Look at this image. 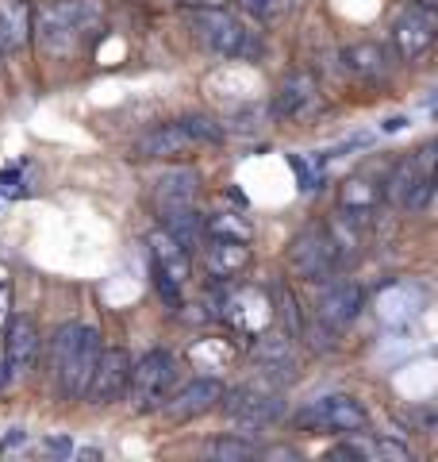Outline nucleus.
I'll list each match as a JSON object with an SVG mask.
<instances>
[{"mask_svg": "<svg viewBox=\"0 0 438 462\" xmlns=\"http://www.w3.org/2000/svg\"><path fill=\"white\" fill-rule=\"evenodd\" d=\"M100 351H105V339L93 324L66 320L50 331V339L42 343V363H47V378L58 401H85Z\"/></svg>", "mask_w": 438, "mask_h": 462, "instance_id": "1", "label": "nucleus"}, {"mask_svg": "<svg viewBox=\"0 0 438 462\" xmlns=\"http://www.w3.org/2000/svg\"><path fill=\"white\" fill-rule=\"evenodd\" d=\"M100 23H105V0H42L35 8V39L58 54H69Z\"/></svg>", "mask_w": 438, "mask_h": 462, "instance_id": "2", "label": "nucleus"}, {"mask_svg": "<svg viewBox=\"0 0 438 462\" xmlns=\"http://www.w3.org/2000/svg\"><path fill=\"white\" fill-rule=\"evenodd\" d=\"M181 378V363L178 355L166 351V346H154L146 351L135 366H131V385H127V409L135 416H154L162 412V404L169 401V393L178 389Z\"/></svg>", "mask_w": 438, "mask_h": 462, "instance_id": "3", "label": "nucleus"}, {"mask_svg": "<svg viewBox=\"0 0 438 462\" xmlns=\"http://www.w3.org/2000/svg\"><path fill=\"white\" fill-rule=\"evenodd\" d=\"M285 263H288V273L292 278H300V282H327L334 278V273H342V254L339 247H334V239H331V231L327 224H312V227H304L292 236L288 243V254H285Z\"/></svg>", "mask_w": 438, "mask_h": 462, "instance_id": "4", "label": "nucleus"}, {"mask_svg": "<svg viewBox=\"0 0 438 462\" xmlns=\"http://www.w3.org/2000/svg\"><path fill=\"white\" fill-rule=\"evenodd\" d=\"M292 424L300 431H331V436H361L370 428V416L365 409L346 397V393H334V397H324V401H312L308 409H300L292 416Z\"/></svg>", "mask_w": 438, "mask_h": 462, "instance_id": "5", "label": "nucleus"}, {"mask_svg": "<svg viewBox=\"0 0 438 462\" xmlns=\"http://www.w3.org/2000/svg\"><path fill=\"white\" fill-rule=\"evenodd\" d=\"M219 412H224L231 424L254 431V428H269V424L281 420L285 401H281V393H273V389L235 385V389H227L224 393V401H219Z\"/></svg>", "mask_w": 438, "mask_h": 462, "instance_id": "6", "label": "nucleus"}, {"mask_svg": "<svg viewBox=\"0 0 438 462\" xmlns=\"http://www.w3.org/2000/svg\"><path fill=\"white\" fill-rule=\"evenodd\" d=\"M0 343H5V358H8V370L12 378L23 382L32 378L39 358H42V331H39V320L32 312H12L5 331H0Z\"/></svg>", "mask_w": 438, "mask_h": 462, "instance_id": "7", "label": "nucleus"}, {"mask_svg": "<svg viewBox=\"0 0 438 462\" xmlns=\"http://www.w3.org/2000/svg\"><path fill=\"white\" fill-rule=\"evenodd\" d=\"M324 112V89L312 69H292L273 97V116L281 124H308Z\"/></svg>", "mask_w": 438, "mask_h": 462, "instance_id": "8", "label": "nucleus"}, {"mask_svg": "<svg viewBox=\"0 0 438 462\" xmlns=\"http://www.w3.org/2000/svg\"><path fill=\"white\" fill-rule=\"evenodd\" d=\"M438 42V20L431 16V8L407 5L397 20H392V47H397V58L407 66H419L423 58L434 51Z\"/></svg>", "mask_w": 438, "mask_h": 462, "instance_id": "9", "label": "nucleus"}, {"mask_svg": "<svg viewBox=\"0 0 438 462\" xmlns=\"http://www.w3.org/2000/svg\"><path fill=\"white\" fill-rule=\"evenodd\" d=\"M224 393H227V385L219 378H193V382L173 389L158 416H162L166 424H193L200 416H208L212 409H219Z\"/></svg>", "mask_w": 438, "mask_h": 462, "instance_id": "10", "label": "nucleus"}, {"mask_svg": "<svg viewBox=\"0 0 438 462\" xmlns=\"http://www.w3.org/2000/svg\"><path fill=\"white\" fill-rule=\"evenodd\" d=\"M131 358L127 346H105L96 358V370H93V382H89V393H85V404H96V409H108V404L123 401L127 397V385H131Z\"/></svg>", "mask_w": 438, "mask_h": 462, "instance_id": "11", "label": "nucleus"}, {"mask_svg": "<svg viewBox=\"0 0 438 462\" xmlns=\"http://www.w3.org/2000/svg\"><path fill=\"white\" fill-rule=\"evenodd\" d=\"M365 309V289L358 282H350V278H327V282H319V293H315V316L319 320H327L331 328H350L361 316Z\"/></svg>", "mask_w": 438, "mask_h": 462, "instance_id": "12", "label": "nucleus"}, {"mask_svg": "<svg viewBox=\"0 0 438 462\" xmlns=\"http://www.w3.org/2000/svg\"><path fill=\"white\" fill-rule=\"evenodd\" d=\"M196 147L193 132L185 127V120H169V124H154L131 143V158L139 162H169V158H181Z\"/></svg>", "mask_w": 438, "mask_h": 462, "instance_id": "13", "label": "nucleus"}, {"mask_svg": "<svg viewBox=\"0 0 438 462\" xmlns=\"http://www.w3.org/2000/svg\"><path fill=\"white\" fill-rule=\"evenodd\" d=\"M431 197H434L431 193V181L419 173L415 151L404 154L400 162L388 170V178H385V200H388L392 208H400V212H419Z\"/></svg>", "mask_w": 438, "mask_h": 462, "instance_id": "14", "label": "nucleus"}, {"mask_svg": "<svg viewBox=\"0 0 438 462\" xmlns=\"http://www.w3.org/2000/svg\"><path fill=\"white\" fill-rule=\"evenodd\" d=\"M251 358L261 374H269L277 382H292L300 374L297 339H292L288 331H266V336H258L251 346Z\"/></svg>", "mask_w": 438, "mask_h": 462, "instance_id": "15", "label": "nucleus"}, {"mask_svg": "<svg viewBox=\"0 0 438 462\" xmlns=\"http://www.w3.org/2000/svg\"><path fill=\"white\" fill-rule=\"evenodd\" d=\"M342 58V69L350 78H358L365 85H388L392 78V54L388 47H381L377 39H358L339 54Z\"/></svg>", "mask_w": 438, "mask_h": 462, "instance_id": "16", "label": "nucleus"}, {"mask_svg": "<svg viewBox=\"0 0 438 462\" xmlns=\"http://www.w3.org/2000/svg\"><path fill=\"white\" fill-rule=\"evenodd\" d=\"M35 42V5L32 0H0V51L23 54Z\"/></svg>", "mask_w": 438, "mask_h": 462, "instance_id": "17", "label": "nucleus"}, {"mask_svg": "<svg viewBox=\"0 0 438 462\" xmlns=\"http://www.w3.org/2000/svg\"><path fill=\"white\" fill-rule=\"evenodd\" d=\"M200 197V170L196 166H169L166 173H158L154 181V212L196 205Z\"/></svg>", "mask_w": 438, "mask_h": 462, "instance_id": "18", "label": "nucleus"}, {"mask_svg": "<svg viewBox=\"0 0 438 462\" xmlns=\"http://www.w3.org/2000/svg\"><path fill=\"white\" fill-rule=\"evenodd\" d=\"M254 263L251 254V243H239V239H204V270L208 278L215 282H231Z\"/></svg>", "mask_w": 438, "mask_h": 462, "instance_id": "19", "label": "nucleus"}, {"mask_svg": "<svg viewBox=\"0 0 438 462\" xmlns=\"http://www.w3.org/2000/svg\"><path fill=\"white\" fill-rule=\"evenodd\" d=\"M146 243H151V263L162 266V270L169 273V278H178L181 285H185L188 278H193V251H188L185 243L173 239L162 224H158V227L151 231V239H146Z\"/></svg>", "mask_w": 438, "mask_h": 462, "instance_id": "20", "label": "nucleus"}, {"mask_svg": "<svg viewBox=\"0 0 438 462\" xmlns=\"http://www.w3.org/2000/svg\"><path fill=\"white\" fill-rule=\"evenodd\" d=\"M385 200V185H373L365 178H346L342 181V212L358 216V220L370 224V216L377 212V205Z\"/></svg>", "mask_w": 438, "mask_h": 462, "instance_id": "21", "label": "nucleus"}, {"mask_svg": "<svg viewBox=\"0 0 438 462\" xmlns=\"http://www.w3.org/2000/svg\"><path fill=\"white\" fill-rule=\"evenodd\" d=\"M208 236H212V239H239V243H251V239H254V227H251V220H242L239 212H215V216H208Z\"/></svg>", "mask_w": 438, "mask_h": 462, "instance_id": "22", "label": "nucleus"}, {"mask_svg": "<svg viewBox=\"0 0 438 462\" xmlns=\"http://www.w3.org/2000/svg\"><path fill=\"white\" fill-rule=\"evenodd\" d=\"M273 309H277V320H281V328L288 331L292 339L304 336V316H300V305H297V293H292L288 285H277V297H273Z\"/></svg>", "mask_w": 438, "mask_h": 462, "instance_id": "23", "label": "nucleus"}, {"mask_svg": "<svg viewBox=\"0 0 438 462\" xmlns=\"http://www.w3.org/2000/svg\"><path fill=\"white\" fill-rule=\"evenodd\" d=\"M208 455L212 458H224V462H246V458H258V443L242 439V436H215L208 443Z\"/></svg>", "mask_w": 438, "mask_h": 462, "instance_id": "24", "label": "nucleus"}, {"mask_svg": "<svg viewBox=\"0 0 438 462\" xmlns=\"http://www.w3.org/2000/svg\"><path fill=\"white\" fill-rule=\"evenodd\" d=\"M185 120V127L193 132V139H196V147H219V143L227 139V127L219 124V120H212V116H181Z\"/></svg>", "mask_w": 438, "mask_h": 462, "instance_id": "25", "label": "nucleus"}, {"mask_svg": "<svg viewBox=\"0 0 438 462\" xmlns=\"http://www.w3.org/2000/svg\"><path fill=\"white\" fill-rule=\"evenodd\" d=\"M300 339L308 343L312 351H319V355H331L334 346H339V328H331L327 320H319V316H315V320L304 324V336H300Z\"/></svg>", "mask_w": 438, "mask_h": 462, "instance_id": "26", "label": "nucleus"}, {"mask_svg": "<svg viewBox=\"0 0 438 462\" xmlns=\"http://www.w3.org/2000/svg\"><path fill=\"white\" fill-rule=\"evenodd\" d=\"M42 451L54 455V458H69L73 451H78V447H73L69 436H47V439H42Z\"/></svg>", "mask_w": 438, "mask_h": 462, "instance_id": "27", "label": "nucleus"}, {"mask_svg": "<svg viewBox=\"0 0 438 462\" xmlns=\"http://www.w3.org/2000/svg\"><path fill=\"white\" fill-rule=\"evenodd\" d=\"M27 439H32V436H27V428H8L5 439H0V455H12V451H16V447H23Z\"/></svg>", "mask_w": 438, "mask_h": 462, "instance_id": "28", "label": "nucleus"}, {"mask_svg": "<svg viewBox=\"0 0 438 462\" xmlns=\"http://www.w3.org/2000/svg\"><path fill=\"white\" fill-rule=\"evenodd\" d=\"M404 127H407L404 116H392V120H385V124H381V132H385V135H392V132H404Z\"/></svg>", "mask_w": 438, "mask_h": 462, "instance_id": "29", "label": "nucleus"}, {"mask_svg": "<svg viewBox=\"0 0 438 462\" xmlns=\"http://www.w3.org/2000/svg\"><path fill=\"white\" fill-rule=\"evenodd\" d=\"M412 5H419V8H431V12H434V8H438V0H412Z\"/></svg>", "mask_w": 438, "mask_h": 462, "instance_id": "30", "label": "nucleus"}, {"mask_svg": "<svg viewBox=\"0 0 438 462\" xmlns=\"http://www.w3.org/2000/svg\"><path fill=\"white\" fill-rule=\"evenodd\" d=\"M434 197H438V166H434Z\"/></svg>", "mask_w": 438, "mask_h": 462, "instance_id": "31", "label": "nucleus"}, {"mask_svg": "<svg viewBox=\"0 0 438 462\" xmlns=\"http://www.w3.org/2000/svg\"><path fill=\"white\" fill-rule=\"evenodd\" d=\"M5 58H8V54H5V51H0V62H5Z\"/></svg>", "mask_w": 438, "mask_h": 462, "instance_id": "32", "label": "nucleus"}]
</instances>
